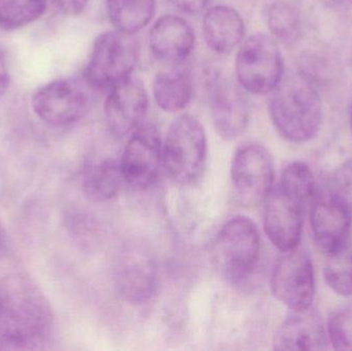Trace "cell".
<instances>
[{"label": "cell", "mask_w": 352, "mask_h": 351, "mask_svg": "<svg viewBox=\"0 0 352 351\" xmlns=\"http://www.w3.org/2000/svg\"><path fill=\"white\" fill-rule=\"evenodd\" d=\"M0 350L45 348L53 333L54 315L41 288L27 276L14 274L0 284Z\"/></svg>", "instance_id": "1"}, {"label": "cell", "mask_w": 352, "mask_h": 351, "mask_svg": "<svg viewBox=\"0 0 352 351\" xmlns=\"http://www.w3.org/2000/svg\"><path fill=\"white\" fill-rule=\"evenodd\" d=\"M269 111L285 139L303 144L314 138L322 124V100L311 78L303 72L283 76L272 92Z\"/></svg>", "instance_id": "2"}, {"label": "cell", "mask_w": 352, "mask_h": 351, "mask_svg": "<svg viewBox=\"0 0 352 351\" xmlns=\"http://www.w3.org/2000/svg\"><path fill=\"white\" fill-rule=\"evenodd\" d=\"M140 58V45L132 33L115 30L101 33L93 45L85 70L92 90L111 91L132 78Z\"/></svg>", "instance_id": "3"}, {"label": "cell", "mask_w": 352, "mask_h": 351, "mask_svg": "<svg viewBox=\"0 0 352 351\" xmlns=\"http://www.w3.org/2000/svg\"><path fill=\"white\" fill-rule=\"evenodd\" d=\"M260 253V234L254 223L244 216H235L223 225L213 243V265L227 282L240 284L256 269Z\"/></svg>", "instance_id": "4"}, {"label": "cell", "mask_w": 352, "mask_h": 351, "mask_svg": "<svg viewBox=\"0 0 352 351\" xmlns=\"http://www.w3.org/2000/svg\"><path fill=\"white\" fill-rule=\"evenodd\" d=\"M206 156L202 124L188 115L175 119L162 148V163L169 177L179 185H192L202 174Z\"/></svg>", "instance_id": "5"}, {"label": "cell", "mask_w": 352, "mask_h": 351, "mask_svg": "<svg viewBox=\"0 0 352 351\" xmlns=\"http://www.w3.org/2000/svg\"><path fill=\"white\" fill-rule=\"evenodd\" d=\"M238 84L254 95L272 93L283 78L278 45L266 34H254L243 41L235 61Z\"/></svg>", "instance_id": "6"}, {"label": "cell", "mask_w": 352, "mask_h": 351, "mask_svg": "<svg viewBox=\"0 0 352 351\" xmlns=\"http://www.w3.org/2000/svg\"><path fill=\"white\" fill-rule=\"evenodd\" d=\"M90 88L86 80L60 78L39 88L32 97L33 111L45 123L66 126L76 123L91 107Z\"/></svg>", "instance_id": "7"}, {"label": "cell", "mask_w": 352, "mask_h": 351, "mask_svg": "<svg viewBox=\"0 0 352 351\" xmlns=\"http://www.w3.org/2000/svg\"><path fill=\"white\" fill-rule=\"evenodd\" d=\"M275 298L293 311L311 308L316 295L314 265L304 249L283 251L271 275Z\"/></svg>", "instance_id": "8"}, {"label": "cell", "mask_w": 352, "mask_h": 351, "mask_svg": "<svg viewBox=\"0 0 352 351\" xmlns=\"http://www.w3.org/2000/svg\"><path fill=\"white\" fill-rule=\"evenodd\" d=\"M232 183L238 199L244 205L265 201L274 181L272 157L265 146L246 144L235 152L231 167Z\"/></svg>", "instance_id": "9"}, {"label": "cell", "mask_w": 352, "mask_h": 351, "mask_svg": "<svg viewBox=\"0 0 352 351\" xmlns=\"http://www.w3.org/2000/svg\"><path fill=\"white\" fill-rule=\"evenodd\" d=\"M162 148L157 128L142 124L131 134L120 162L125 183L138 190L152 187L160 172Z\"/></svg>", "instance_id": "10"}, {"label": "cell", "mask_w": 352, "mask_h": 351, "mask_svg": "<svg viewBox=\"0 0 352 351\" xmlns=\"http://www.w3.org/2000/svg\"><path fill=\"white\" fill-rule=\"evenodd\" d=\"M265 233L281 251L296 249L301 240L306 202L277 185L266 198Z\"/></svg>", "instance_id": "11"}, {"label": "cell", "mask_w": 352, "mask_h": 351, "mask_svg": "<svg viewBox=\"0 0 352 351\" xmlns=\"http://www.w3.org/2000/svg\"><path fill=\"white\" fill-rule=\"evenodd\" d=\"M148 109V95L140 80L130 78L109 91L104 115L113 135L124 137L142 124Z\"/></svg>", "instance_id": "12"}, {"label": "cell", "mask_w": 352, "mask_h": 351, "mask_svg": "<svg viewBox=\"0 0 352 351\" xmlns=\"http://www.w3.org/2000/svg\"><path fill=\"white\" fill-rule=\"evenodd\" d=\"M351 212L332 192L318 197L310 214L312 234L318 249L327 255L347 243L351 232Z\"/></svg>", "instance_id": "13"}, {"label": "cell", "mask_w": 352, "mask_h": 351, "mask_svg": "<svg viewBox=\"0 0 352 351\" xmlns=\"http://www.w3.org/2000/svg\"><path fill=\"white\" fill-rule=\"evenodd\" d=\"M115 280L120 295L128 303L144 304L156 292V266L142 249H128L117 262Z\"/></svg>", "instance_id": "14"}, {"label": "cell", "mask_w": 352, "mask_h": 351, "mask_svg": "<svg viewBox=\"0 0 352 351\" xmlns=\"http://www.w3.org/2000/svg\"><path fill=\"white\" fill-rule=\"evenodd\" d=\"M241 89L226 80H217L211 89V117L223 139H236L248 127L250 106Z\"/></svg>", "instance_id": "15"}, {"label": "cell", "mask_w": 352, "mask_h": 351, "mask_svg": "<svg viewBox=\"0 0 352 351\" xmlns=\"http://www.w3.org/2000/svg\"><path fill=\"white\" fill-rule=\"evenodd\" d=\"M148 41L155 57L167 63L179 64L194 49V30L180 16L166 14L153 25Z\"/></svg>", "instance_id": "16"}, {"label": "cell", "mask_w": 352, "mask_h": 351, "mask_svg": "<svg viewBox=\"0 0 352 351\" xmlns=\"http://www.w3.org/2000/svg\"><path fill=\"white\" fill-rule=\"evenodd\" d=\"M327 336L320 317L311 309L294 311L277 330L273 339L276 350H322Z\"/></svg>", "instance_id": "17"}, {"label": "cell", "mask_w": 352, "mask_h": 351, "mask_svg": "<svg viewBox=\"0 0 352 351\" xmlns=\"http://www.w3.org/2000/svg\"><path fill=\"white\" fill-rule=\"evenodd\" d=\"M203 35L207 45L219 55L230 54L243 39V19L234 8L217 5L203 16Z\"/></svg>", "instance_id": "18"}, {"label": "cell", "mask_w": 352, "mask_h": 351, "mask_svg": "<svg viewBox=\"0 0 352 351\" xmlns=\"http://www.w3.org/2000/svg\"><path fill=\"white\" fill-rule=\"evenodd\" d=\"M153 94L157 105L167 113L186 109L192 99V78L188 68L160 72L155 78Z\"/></svg>", "instance_id": "19"}, {"label": "cell", "mask_w": 352, "mask_h": 351, "mask_svg": "<svg viewBox=\"0 0 352 351\" xmlns=\"http://www.w3.org/2000/svg\"><path fill=\"white\" fill-rule=\"evenodd\" d=\"M107 12L116 29L135 34L154 18L156 0H107Z\"/></svg>", "instance_id": "20"}, {"label": "cell", "mask_w": 352, "mask_h": 351, "mask_svg": "<svg viewBox=\"0 0 352 351\" xmlns=\"http://www.w3.org/2000/svg\"><path fill=\"white\" fill-rule=\"evenodd\" d=\"M124 183L120 163L111 159L89 167L82 179L85 193L95 201H107L116 197Z\"/></svg>", "instance_id": "21"}, {"label": "cell", "mask_w": 352, "mask_h": 351, "mask_svg": "<svg viewBox=\"0 0 352 351\" xmlns=\"http://www.w3.org/2000/svg\"><path fill=\"white\" fill-rule=\"evenodd\" d=\"M45 10L47 0H0V28H22L38 20Z\"/></svg>", "instance_id": "22"}, {"label": "cell", "mask_w": 352, "mask_h": 351, "mask_svg": "<svg viewBox=\"0 0 352 351\" xmlns=\"http://www.w3.org/2000/svg\"><path fill=\"white\" fill-rule=\"evenodd\" d=\"M324 280L336 294L352 297V245L346 243L329 255L324 266Z\"/></svg>", "instance_id": "23"}, {"label": "cell", "mask_w": 352, "mask_h": 351, "mask_svg": "<svg viewBox=\"0 0 352 351\" xmlns=\"http://www.w3.org/2000/svg\"><path fill=\"white\" fill-rule=\"evenodd\" d=\"M268 25L273 36L285 45H294L301 36L299 14L289 4H272L268 10Z\"/></svg>", "instance_id": "24"}, {"label": "cell", "mask_w": 352, "mask_h": 351, "mask_svg": "<svg viewBox=\"0 0 352 351\" xmlns=\"http://www.w3.org/2000/svg\"><path fill=\"white\" fill-rule=\"evenodd\" d=\"M279 185L307 203L314 193L311 169L303 162H293L285 167Z\"/></svg>", "instance_id": "25"}, {"label": "cell", "mask_w": 352, "mask_h": 351, "mask_svg": "<svg viewBox=\"0 0 352 351\" xmlns=\"http://www.w3.org/2000/svg\"><path fill=\"white\" fill-rule=\"evenodd\" d=\"M329 339L337 350H352V308L336 311L329 321Z\"/></svg>", "instance_id": "26"}, {"label": "cell", "mask_w": 352, "mask_h": 351, "mask_svg": "<svg viewBox=\"0 0 352 351\" xmlns=\"http://www.w3.org/2000/svg\"><path fill=\"white\" fill-rule=\"evenodd\" d=\"M332 194L336 196L352 214V159L345 161L335 171Z\"/></svg>", "instance_id": "27"}, {"label": "cell", "mask_w": 352, "mask_h": 351, "mask_svg": "<svg viewBox=\"0 0 352 351\" xmlns=\"http://www.w3.org/2000/svg\"><path fill=\"white\" fill-rule=\"evenodd\" d=\"M89 0H53L56 8L66 16H78L84 12Z\"/></svg>", "instance_id": "28"}, {"label": "cell", "mask_w": 352, "mask_h": 351, "mask_svg": "<svg viewBox=\"0 0 352 351\" xmlns=\"http://www.w3.org/2000/svg\"><path fill=\"white\" fill-rule=\"evenodd\" d=\"M170 2L186 14H199L206 8L209 0H170Z\"/></svg>", "instance_id": "29"}, {"label": "cell", "mask_w": 352, "mask_h": 351, "mask_svg": "<svg viewBox=\"0 0 352 351\" xmlns=\"http://www.w3.org/2000/svg\"><path fill=\"white\" fill-rule=\"evenodd\" d=\"M8 82H10V78H8V67H6V61L0 53V96L6 94L8 88Z\"/></svg>", "instance_id": "30"}, {"label": "cell", "mask_w": 352, "mask_h": 351, "mask_svg": "<svg viewBox=\"0 0 352 351\" xmlns=\"http://www.w3.org/2000/svg\"><path fill=\"white\" fill-rule=\"evenodd\" d=\"M8 251V241L6 231L0 223V262L6 257Z\"/></svg>", "instance_id": "31"}, {"label": "cell", "mask_w": 352, "mask_h": 351, "mask_svg": "<svg viewBox=\"0 0 352 351\" xmlns=\"http://www.w3.org/2000/svg\"><path fill=\"white\" fill-rule=\"evenodd\" d=\"M349 121H351V126L352 130V101L351 103V106H349Z\"/></svg>", "instance_id": "32"}, {"label": "cell", "mask_w": 352, "mask_h": 351, "mask_svg": "<svg viewBox=\"0 0 352 351\" xmlns=\"http://www.w3.org/2000/svg\"><path fill=\"white\" fill-rule=\"evenodd\" d=\"M336 1L340 2V3L352 4V0H336Z\"/></svg>", "instance_id": "33"}, {"label": "cell", "mask_w": 352, "mask_h": 351, "mask_svg": "<svg viewBox=\"0 0 352 351\" xmlns=\"http://www.w3.org/2000/svg\"><path fill=\"white\" fill-rule=\"evenodd\" d=\"M2 308V303H1V299H0V310H1Z\"/></svg>", "instance_id": "34"}]
</instances>
